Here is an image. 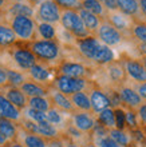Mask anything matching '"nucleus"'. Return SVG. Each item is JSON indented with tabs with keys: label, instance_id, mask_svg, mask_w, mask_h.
I'll return each instance as SVG.
<instances>
[{
	"label": "nucleus",
	"instance_id": "obj_1",
	"mask_svg": "<svg viewBox=\"0 0 146 147\" xmlns=\"http://www.w3.org/2000/svg\"><path fill=\"white\" fill-rule=\"evenodd\" d=\"M60 23L66 31L73 34L75 38L83 39L88 36L87 28L85 27L81 16L75 9H63L60 16Z\"/></svg>",
	"mask_w": 146,
	"mask_h": 147
},
{
	"label": "nucleus",
	"instance_id": "obj_2",
	"mask_svg": "<svg viewBox=\"0 0 146 147\" xmlns=\"http://www.w3.org/2000/svg\"><path fill=\"white\" fill-rule=\"evenodd\" d=\"M54 86L55 90L60 91L62 94H65L67 96H71L75 92L85 91L86 86H87V80L85 78H71L60 74V75L55 78Z\"/></svg>",
	"mask_w": 146,
	"mask_h": 147
},
{
	"label": "nucleus",
	"instance_id": "obj_3",
	"mask_svg": "<svg viewBox=\"0 0 146 147\" xmlns=\"http://www.w3.org/2000/svg\"><path fill=\"white\" fill-rule=\"evenodd\" d=\"M30 50L36 58L42 60H55L59 56V46L54 40H34Z\"/></svg>",
	"mask_w": 146,
	"mask_h": 147
},
{
	"label": "nucleus",
	"instance_id": "obj_4",
	"mask_svg": "<svg viewBox=\"0 0 146 147\" xmlns=\"http://www.w3.org/2000/svg\"><path fill=\"white\" fill-rule=\"evenodd\" d=\"M11 28L15 32L16 38L30 40L35 34V22L28 16H14Z\"/></svg>",
	"mask_w": 146,
	"mask_h": 147
},
{
	"label": "nucleus",
	"instance_id": "obj_5",
	"mask_svg": "<svg viewBox=\"0 0 146 147\" xmlns=\"http://www.w3.org/2000/svg\"><path fill=\"white\" fill-rule=\"evenodd\" d=\"M38 16L44 23H58L60 22V7L55 3L54 0H44L39 4L38 8Z\"/></svg>",
	"mask_w": 146,
	"mask_h": 147
},
{
	"label": "nucleus",
	"instance_id": "obj_6",
	"mask_svg": "<svg viewBox=\"0 0 146 147\" xmlns=\"http://www.w3.org/2000/svg\"><path fill=\"white\" fill-rule=\"evenodd\" d=\"M98 38L101 39V42L103 44L110 47L121 43L122 34L110 22H103V23H101L99 28H98Z\"/></svg>",
	"mask_w": 146,
	"mask_h": 147
},
{
	"label": "nucleus",
	"instance_id": "obj_7",
	"mask_svg": "<svg viewBox=\"0 0 146 147\" xmlns=\"http://www.w3.org/2000/svg\"><path fill=\"white\" fill-rule=\"evenodd\" d=\"M12 56H14L15 63L22 70L30 71L36 64V56L34 55L32 51L27 50V48H16L12 52Z\"/></svg>",
	"mask_w": 146,
	"mask_h": 147
},
{
	"label": "nucleus",
	"instance_id": "obj_8",
	"mask_svg": "<svg viewBox=\"0 0 146 147\" xmlns=\"http://www.w3.org/2000/svg\"><path fill=\"white\" fill-rule=\"evenodd\" d=\"M99 47H101V42L96 38H94V36L88 35L87 38H83V39H79V40H78L79 52H81L85 58L90 59V60L94 59L96 51L99 50Z\"/></svg>",
	"mask_w": 146,
	"mask_h": 147
},
{
	"label": "nucleus",
	"instance_id": "obj_9",
	"mask_svg": "<svg viewBox=\"0 0 146 147\" xmlns=\"http://www.w3.org/2000/svg\"><path fill=\"white\" fill-rule=\"evenodd\" d=\"M118 94H119V96H121V100H122L129 109L138 110V107L142 105V98L139 96L138 91H135V90L131 88V87L123 86V87L119 88Z\"/></svg>",
	"mask_w": 146,
	"mask_h": 147
},
{
	"label": "nucleus",
	"instance_id": "obj_10",
	"mask_svg": "<svg viewBox=\"0 0 146 147\" xmlns=\"http://www.w3.org/2000/svg\"><path fill=\"white\" fill-rule=\"evenodd\" d=\"M90 100H91V106H92V111L95 114H99L101 111L109 109L111 106L110 102V96L107 94H105L102 90L94 88L90 92Z\"/></svg>",
	"mask_w": 146,
	"mask_h": 147
},
{
	"label": "nucleus",
	"instance_id": "obj_11",
	"mask_svg": "<svg viewBox=\"0 0 146 147\" xmlns=\"http://www.w3.org/2000/svg\"><path fill=\"white\" fill-rule=\"evenodd\" d=\"M73 126L81 132H90L95 127V120L87 112H77L73 115Z\"/></svg>",
	"mask_w": 146,
	"mask_h": 147
},
{
	"label": "nucleus",
	"instance_id": "obj_12",
	"mask_svg": "<svg viewBox=\"0 0 146 147\" xmlns=\"http://www.w3.org/2000/svg\"><path fill=\"white\" fill-rule=\"evenodd\" d=\"M20 116H22L20 110L12 105L11 102L4 96V94H0V118H5V119L16 122V120L20 119Z\"/></svg>",
	"mask_w": 146,
	"mask_h": 147
},
{
	"label": "nucleus",
	"instance_id": "obj_13",
	"mask_svg": "<svg viewBox=\"0 0 146 147\" xmlns=\"http://www.w3.org/2000/svg\"><path fill=\"white\" fill-rule=\"evenodd\" d=\"M4 96L19 110H26L28 107V98L24 95V92L20 88L8 87L4 92Z\"/></svg>",
	"mask_w": 146,
	"mask_h": 147
},
{
	"label": "nucleus",
	"instance_id": "obj_14",
	"mask_svg": "<svg viewBox=\"0 0 146 147\" xmlns=\"http://www.w3.org/2000/svg\"><path fill=\"white\" fill-rule=\"evenodd\" d=\"M125 70L129 76L135 82H146V68L142 63L137 62V60H127L125 63Z\"/></svg>",
	"mask_w": 146,
	"mask_h": 147
},
{
	"label": "nucleus",
	"instance_id": "obj_15",
	"mask_svg": "<svg viewBox=\"0 0 146 147\" xmlns=\"http://www.w3.org/2000/svg\"><path fill=\"white\" fill-rule=\"evenodd\" d=\"M62 75L71 78H85L87 75V68L81 63H73V62H65L59 67Z\"/></svg>",
	"mask_w": 146,
	"mask_h": 147
},
{
	"label": "nucleus",
	"instance_id": "obj_16",
	"mask_svg": "<svg viewBox=\"0 0 146 147\" xmlns=\"http://www.w3.org/2000/svg\"><path fill=\"white\" fill-rule=\"evenodd\" d=\"M50 99L52 102V105L56 107L58 110H62V111H74V105L70 96L65 95V94H62L60 91L58 90H54V91H51L50 92Z\"/></svg>",
	"mask_w": 146,
	"mask_h": 147
},
{
	"label": "nucleus",
	"instance_id": "obj_17",
	"mask_svg": "<svg viewBox=\"0 0 146 147\" xmlns=\"http://www.w3.org/2000/svg\"><path fill=\"white\" fill-rule=\"evenodd\" d=\"M20 90L24 92V95L30 99V98H36V96H47L48 94V90L42 86L40 83L38 82H34V80H26Z\"/></svg>",
	"mask_w": 146,
	"mask_h": 147
},
{
	"label": "nucleus",
	"instance_id": "obj_18",
	"mask_svg": "<svg viewBox=\"0 0 146 147\" xmlns=\"http://www.w3.org/2000/svg\"><path fill=\"white\" fill-rule=\"evenodd\" d=\"M71 102L75 109L81 110L82 112H90L92 111V106H91V100H90V95L85 92V91H81V92H75L70 96Z\"/></svg>",
	"mask_w": 146,
	"mask_h": 147
},
{
	"label": "nucleus",
	"instance_id": "obj_19",
	"mask_svg": "<svg viewBox=\"0 0 146 147\" xmlns=\"http://www.w3.org/2000/svg\"><path fill=\"white\" fill-rule=\"evenodd\" d=\"M78 13H79V16H81L82 22H83V24H85V27L87 28V31H98V28H99L101 26V20L96 15H94V13H91V12L86 11L85 8H79V11H78Z\"/></svg>",
	"mask_w": 146,
	"mask_h": 147
},
{
	"label": "nucleus",
	"instance_id": "obj_20",
	"mask_svg": "<svg viewBox=\"0 0 146 147\" xmlns=\"http://www.w3.org/2000/svg\"><path fill=\"white\" fill-rule=\"evenodd\" d=\"M118 11L126 16H135L139 12V1L138 0H117Z\"/></svg>",
	"mask_w": 146,
	"mask_h": 147
},
{
	"label": "nucleus",
	"instance_id": "obj_21",
	"mask_svg": "<svg viewBox=\"0 0 146 147\" xmlns=\"http://www.w3.org/2000/svg\"><path fill=\"white\" fill-rule=\"evenodd\" d=\"M96 64H110L114 60V52L109 46L106 44H101L99 50L96 51L95 56L92 59Z\"/></svg>",
	"mask_w": 146,
	"mask_h": 147
},
{
	"label": "nucleus",
	"instance_id": "obj_22",
	"mask_svg": "<svg viewBox=\"0 0 146 147\" xmlns=\"http://www.w3.org/2000/svg\"><path fill=\"white\" fill-rule=\"evenodd\" d=\"M38 135L44 138L46 140L56 139L58 138V128L54 124H51L50 122H40L38 123Z\"/></svg>",
	"mask_w": 146,
	"mask_h": 147
},
{
	"label": "nucleus",
	"instance_id": "obj_23",
	"mask_svg": "<svg viewBox=\"0 0 146 147\" xmlns=\"http://www.w3.org/2000/svg\"><path fill=\"white\" fill-rule=\"evenodd\" d=\"M0 132L4 136H7L8 140H15L18 135V128L14 120L5 119V118H0Z\"/></svg>",
	"mask_w": 146,
	"mask_h": 147
},
{
	"label": "nucleus",
	"instance_id": "obj_24",
	"mask_svg": "<svg viewBox=\"0 0 146 147\" xmlns=\"http://www.w3.org/2000/svg\"><path fill=\"white\" fill-rule=\"evenodd\" d=\"M28 72H30V76L32 78L35 82H38V83H44V82H47L51 76L50 70H48L47 67H44L43 64H39V63H36Z\"/></svg>",
	"mask_w": 146,
	"mask_h": 147
},
{
	"label": "nucleus",
	"instance_id": "obj_25",
	"mask_svg": "<svg viewBox=\"0 0 146 147\" xmlns=\"http://www.w3.org/2000/svg\"><path fill=\"white\" fill-rule=\"evenodd\" d=\"M98 123L102 124L107 130L115 128V114H114V109L109 107V109L101 111L98 114Z\"/></svg>",
	"mask_w": 146,
	"mask_h": 147
},
{
	"label": "nucleus",
	"instance_id": "obj_26",
	"mask_svg": "<svg viewBox=\"0 0 146 147\" xmlns=\"http://www.w3.org/2000/svg\"><path fill=\"white\" fill-rule=\"evenodd\" d=\"M52 102L47 96H36V98H30L28 99V107L42 112H47L52 109Z\"/></svg>",
	"mask_w": 146,
	"mask_h": 147
},
{
	"label": "nucleus",
	"instance_id": "obj_27",
	"mask_svg": "<svg viewBox=\"0 0 146 147\" xmlns=\"http://www.w3.org/2000/svg\"><path fill=\"white\" fill-rule=\"evenodd\" d=\"M109 22L118 30V31H125L129 28V16L123 15L122 12L113 11L109 15Z\"/></svg>",
	"mask_w": 146,
	"mask_h": 147
},
{
	"label": "nucleus",
	"instance_id": "obj_28",
	"mask_svg": "<svg viewBox=\"0 0 146 147\" xmlns=\"http://www.w3.org/2000/svg\"><path fill=\"white\" fill-rule=\"evenodd\" d=\"M109 136L114 139L119 146L122 147H129L130 146V142H131V138L129 136L125 130H119V128H111L109 130Z\"/></svg>",
	"mask_w": 146,
	"mask_h": 147
},
{
	"label": "nucleus",
	"instance_id": "obj_29",
	"mask_svg": "<svg viewBox=\"0 0 146 147\" xmlns=\"http://www.w3.org/2000/svg\"><path fill=\"white\" fill-rule=\"evenodd\" d=\"M81 7L96 16H102L105 12V5L99 0H82Z\"/></svg>",
	"mask_w": 146,
	"mask_h": 147
},
{
	"label": "nucleus",
	"instance_id": "obj_30",
	"mask_svg": "<svg viewBox=\"0 0 146 147\" xmlns=\"http://www.w3.org/2000/svg\"><path fill=\"white\" fill-rule=\"evenodd\" d=\"M16 35L14 30L8 26L0 24V46H10L12 43H15Z\"/></svg>",
	"mask_w": 146,
	"mask_h": 147
},
{
	"label": "nucleus",
	"instance_id": "obj_31",
	"mask_svg": "<svg viewBox=\"0 0 146 147\" xmlns=\"http://www.w3.org/2000/svg\"><path fill=\"white\" fill-rule=\"evenodd\" d=\"M24 146L26 147H47V140L38 134L27 132L24 136Z\"/></svg>",
	"mask_w": 146,
	"mask_h": 147
},
{
	"label": "nucleus",
	"instance_id": "obj_32",
	"mask_svg": "<svg viewBox=\"0 0 146 147\" xmlns=\"http://www.w3.org/2000/svg\"><path fill=\"white\" fill-rule=\"evenodd\" d=\"M109 76L110 79L114 82H122L125 79V74H126V70L123 68L121 64L118 63H110V66H109Z\"/></svg>",
	"mask_w": 146,
	"mask_h": 147
},
{
	"label": "nucleus",
	"instance_id": "obj_33",
	"mask_svg": "<svg viewBox=\"0 0 146 147\" xmlns=\"http://www.w3.org/2000/svg\"><path fill=\"white\" fill-rule=\"evenodd\" d=\"M26 83V78L22 72L15 70H8V87L20 88Z\"/></svg>",
	"mask_w": 146,
	"mask_h": 147
},
{
	"label": "nucleus",
	"instance_id": "obj_34",
	"mask_svg": "<svg viewBox=\"0 0 146 147\" xmlns=\"http://www.w3.org/2000/svg\"><path fill=\"white\" fill-rule=\"evenodd\" d=\"M10 12L14 16H28V18H31L34 15L32 8L28 4H24V3H15L10 8Z\"/></svg>",
	"mask_w": 146,
	"mask_h": 147
},
{
	"label": "nucleus",
	"instance_id": "obj_35",
	"mask_svg": "<svg viewBox=\"0 0 146 147\" xmlns=\"http://www.w3.org/2000/svg\"><path fill=\"white\" fill-rule=\"evenodd\" d=\"M38 31H39V35L42 36L44 40H52L55 38V35H56V31H55L54 26L50 23H44V22L39 23Z\"/></svg>",
	"mask_w": 146,
	"mask_h": 147
},
{
	"label": "nucleus",
	"instance_id": "obj_36",
	"mask_svg": "<svg viewBox=\"0 0 146 147\" xmlns=\"http://www.w3.org/2000/svg\"><path fill=\"white\" fill-rule=\"evenodd\" d=\"M26 116H27V119L32 120L35 123H40V122H46L47 120L46 112L38 111V110H34V109H31V107L26 109Z\"/></svg>",
	"mask_w": 146,
	"mask_h": 147
},
{
	"label": "nucleus",
	"instance_id": "obj_37",
	"mask_svg": "<svg viewBox=\"0 0 146 147\" xmlns=\"http://www.w3.org/2000/svg\"><path fill=\"white\" fill-rule=\"evenodd\" d=\"M131 32L134 35L135 39H138L141 43H146V24L143 23H137L133 26Z\"/></svg>",
	"mask_w": 146,
	"mask_h": 147
},
{
	"label": "nucleus",
	"instance_id": "obj_38",
	"mask_svg": "<svg viewBox=\"0 0 146 147\" xmlns=\"http://www.w3.org/2000/svg\"><path fill=\"white\" fill-rule=\"evenodd\" d=\"M47 122H50L51 124H54V126H58L63 122V116H62L60 111H59L56 107H52L50 111H47Z\"/></svg>",
	"mask_w": 146,
	"mask_h": 147
},
{
	"label": "nucleus",
	"instance_id": "obj_39",
	"mask_svg": "<svg viewBox=\"0 0 146 147\" xmlns=\"http://www.w3.org/2000/svg\"><path fill=\"white\" fill-rule=\"evenodd\" d=\"M114 114H115V128L125 130V127H126V112L121 107H115Z\"/></svg>",
	"mask_w": 146,
	"mask_h": 147
},
{
	"label": "nucleus",
	"instance_id": "obj_40",
	"mask_svg": "<svg viewBox=\"0 0 146 147\" xmlns=\"http://www.w3.org/2000/svg\"><path fill=\"white\" fill-rule=\"evenodd\" d=\"M59 7H63L65 9H74V8H81L82 0H54Z\"/></svg>",
	"mask_w": 146,
	"mask_h": 147
},
{
	"label": "nucleus",
	"instance_id": "obj_41",
	"mask_svg": "<svg viewBox=\"0 0 146 147\" xmlns=\"http://www.w3.org/2000/svg\"><path fill=\"white\" fill-rule=\"evenodd\" d=\"M96 146L98 147H122V146H119L114 139H111L109 135L96 138Z\"/></svg>",
	"mask_w": 146,
	"mask_h": 147
},
{
	"label": "nucleus",
	"instance_id": "obj_42",
	"mask_svg": "<svg viewBox=\"0 0 146 147\" xmlns=\"http://www.w3.org/2000/svg\"><path fill=\"white\" fill-rule=\"evenodd\" d=\"M137 124H138V115L130 109L126 112V126H129L131 130H135Z\"/></svg>",
	"mask_w": 146,
	"mask_h": 147
},
{
	"label": "nucleus",
	"instance_id": "obj_43",
	"mask_svg": "<svg viewBox=\"0 0 146 147\" xmlns=\"http://www.w3.org/2000/svg\"><path fill=\"white\" fill-rule=\"evenodd\" d=\"M8 84V70L0 66V87Z\"/></svg>",
	"mask_w": 146,
	"mask_h": 147
},
{
	"label": "nucleus",
	"instance_id": "obj_44",
	"mask_svg": "<svg viewBox=\"0 0 146 147\" xmlns=\"http://www.w3.org/2000/svg\"><path fill=\"white\" fill-rule=\"evenodd\" d=\"M137 115H138V119L146 126V105H141V106H139L138 111H137Z\"/></svg>",
	"mask_w": 146,
	"mask_h": 147
},
{
	"label": "nucleus",
	"instance_id": "obj_45",
	"mask_svg": "<svg viewBox=\"0 0 146 147\" xmlns=\"http://www.w3.org/2000/svg\"><path fill=\"white\" fill-rule=\"evenodd\" d=\"M103 5L107 9H110V11H117L118 9V4H117V0H105L103 1Z\"/></svg>",
	"mask_w": 146,
	"mask_h": 147
},
{
	"label": "nucleus",
	"instance_id": "obj_46",
	"mask_svg": "<svg viewBox=\"0 0 146 147\" xmlns=\"http://www.w3.org/2000/svg\"><path fill=\"white\" fill-rule=\"evenodd\" d=\"M47 147H66L65 143L62 142L60 139H51V140H47Z\"/></svg>",
	"mask_w": 146,
	"mask_h": 147
},
{
	"label": "nucleus",
	"instance_id": "obj_47",
	"mask_svg": "<svg viewBox=\"0 0 146 147\" xmlns=\"http://www.w3.org/2000/svg\"><path fill=\"white\" fill-rule=\"evenodd\" d=\"M137 91H138L139 96L142 98V100H146V82L145 83H141V84L138 86Z\"/></svg>",
	"mask_w": 146,
	"mask_h": 147
},
{
	"label": "nucleus",
	"instance_id": "obj_48",
	"mask_svg": "<svg viewBox=\"0 0 146 147\" xmlns=\"http://www.w3.org/2000/svg\"><path fill=\"white\" fill-rule=\"evenodd\" d=\"M4 147H26V146H23L22 143L16 142V140H11V142H8V143L5 144Z\"/></svg>",
	"mask_w": 146,
	"mask_h": 147
},
{
	"label": "nucleus",
	"instance_id": "obj_49",
	"mask_svg": "<svg viewBox=\"0 0 146 147\" xmlns=\"http://www.w3.org/2000/svg\"><path fill=\"white\" fill-rule=\"evenodd\" d=\"M8 142H10V140H8V138H7V136H4L3 134L0 132V147H4V146H5V144L8 143Z\"/></svg>",
	"mask_w": 146,
	"mask_h": 147
},
{
	"label": "nucleus",
	"instance_id": "obj_50",
	"mask_svg": "<svg viewBox=\"0 0 146 147\" xmlns=\"http://www.w3.org/2000/svg\"><path fill=\"white\" fill-rule=\"evenodd\" d=\"M139 8H141L143 15L146 16V0H139Z\"/></svg>",
	"mask_w": 146,
	"mask_h": 147
},
{
	"label": "nucleus",
	"instance_id": "obj_51",
	"mask_svg": "<svg viewBox=\"0 0 146 147\" xmlns=\"http://www.w3.org/2000/svg\"><path fill=\"white\" fill-rule=\"evenodd\" d=\"M138 50H139V52H141V54L146 55V43H139Z\"/></svg>",
	"mask_w": 146,
	"mask_h": 147
},
{
	"label": "nucleus",
	"instance_id": "obj_52",
	"mask_svg": "<svg viewBox=\"0 0 146 147\" xmlns=\"http://www.w3.org/2000/svg\"><path fill=\"white\" fill-rule=\"evenodd\" d=\"M66 147H81V146H79V144H77V143H74V142H67Z\"/></svg>",
	"mask_w": 146,
	"mask_h": 147
},
{
	"label": "nucleus",
	"instance_id": "obj_53",
	"mask_svg": "<svg viewBox=\"0 0 146 147\" xmlns=\"http://www.w3.org/2000/svg\"><path fill=\"white\" fill-rule=\"evenodd\" d=\"M28 1H30V3H32V4H40L42 3V1H44V0H28Z\"/></svg>",
	"mask_w": 146,
	"mask_h": 147
},
{
	"label": "nucleus",
	"instance_id": "obj_54",
	"mask_svg": "<svg viewBox=\"0 0 146 147\" xmlns=\"http://www.w3.org/2000/svg\"><path fill=\"white\" fill-rule=\"evenodd\" d=\"M86 147H98V146L94 143H88V144H86Z\"/></svg>",
	"mask_w": 146,
	"mask_h": 147
},
{
	"label": "nucleus",
	"instance_id": "obj_55",
	"mask_svg": "<svg viewBox=\"0 0 146 147\" xmlns=\"http://www.w3.org/2000/svg\"><path fill=\"white\" fill-rule=\"evenodd\" d=\"M4 5V0H0V8Z\"/></svg>",
	"mask_w": 146,
	"mask_h": 147
},
{
	"label": "nucleus",
	"instance_id": "obj_56",
	"mask_svg": "<svg viewBox=\"0 0 146 147\" xmlns=\"http://www.w3.org/2000/svg\"><path fill=\"white\" fill-rule=\"evenodd\" d=\"M143 66H145V68H146V56H145V59H143V63H142Z\"/></svg>",
	"mask_w": 146,
	"mask_h": 147
},
{
	"label": "nucleus",
	"instance_id": "obj_57",
	"mask_svg": "<svg viewBox=\"0 0 146 147\" xmlns=\"http://www.w3.org/2000/svg\"><path fill=\"white\" fill-rule=\"evenodd\" d=\"M143 142H145V147H146V138H145V140H143Z\"/></svg>",
	"mask_w": 146,
	"mask_h": 147
},
{
	"label": "nucleus",
	"instance_id": "obj_58",
	"mask_svg": "<svg viewBox=\"0 0 146 147\" xmlns=\"http://www.w3.org/2000/svg\"><path fill=\"white\" fill-rule=\"evenodd\" d=\"M99 1H102V3H103V1H105V0H99Z\"/></svg>",
	"mask_w": 146,
	"mask_h": 147
}]
</instances>
